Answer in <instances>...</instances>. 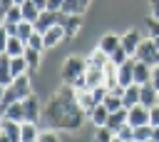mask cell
<instances>
[{"instance_id": "cb8c5ba5", "label": "cell", "mask_w": 159, "mask_h": 142, "mask_svg": "<svg viewBox=\"0 0 159 142\" xmlns=\"http://www.w3.org/2000/svg\"><path fill=\"white\" fill-rule=\"evenodd\" d=\"M20 10H22V20H27V22H37V17L42 15V10H40L32 0L22 2V5H20Z\"/></svg>"}, {"instance_id": "f35d334b", "label": "cell", "mask_w": 159, "mask_h": 142, "mask_svg": "<svg viewBox=\"0 0 159 142\" xmlns=\"http://www.w3.org/2000/svg\"><path fill=\"white\" fill-rule=\"evenodd\" d=\"M149 17L159 20V0H149Z\"/></svg>"}, {"instance_id": "484cf974", "label": "cell", "mask_w": 159, "mask_h": 142, "mask_svg": "<svg viewBox=\"0 0 159 142\" xmlns=\"http://www.w3.org/2000/svg\"><path fill=\"white\" fill-rule=\"evenodd\" d=\"M25 60H27V67H30V72H35V70H40L42 52H40V50H32V47H27V50H25Z\"/></svg>"}, {"instance_id": "7dc6e473", "label": "cell", "mask_w": 159, "mask_h": 142, "mask_svg": "<svg viewBox=\"0 0 159 142\" xmlns=\"http://www.w3.org/2000/svg\"><path fill=\"white\" fill-rule=\"evenodd\" d=\"M154 42H157V47H159V37H154Z\"/></svg>"}, {"instance_id": "83f0119b", "label": "cell", "mask_w": 159, "mask_h": 142, "mask_svg": "<svg viewBox=\"0 0 159 142\" xmlns=\"http://www.w3.org/2000/svg\"><path fill=\"white\" fill-rule=\"evenodd\" d=\"M35 32H37V30H35V22H27V20H20V22H17V37H20V40L27 42Z\"/></svg>"}, {"instance_id": "8992f818", "label": "cell", "mask_w": 159, "mask_h": 142, "mask_svg": "<svg viewBox=\"0 0 159 142\" xmlns=\"http://www.w3.org/2000/svg\"><path fill=\"white\" fill-rule=\"evenodd\" d=\"M20 125L22 122H12V120H5L0 122V142H20Z\"/></svg>"}, {"instance_id": "ffe728a7", "label": "cell", "mask_w": 159, "mask_h": 142, "mask_svg": "<svg viewBox=\"0 0 159 142\" xmlns=\"http://www.w3.org/2000/svg\"><path fill=\"white\" fill-rule=\"evenodd\" d=\"M2 117L5 120H12V122H25V107H22V100L12 102L10 107L2 110Z\"/></svg>"}, {"instance_id": "4fadbf2b", "label": "cell", "mask_w": 159, "mask_h": 142, "mask_svg": "<svg viewBox=\"0 0 159 142\" xmlns=\"http://www.w3.org/2000/svg\"><path fill=\"white\" fill-rule=\"evenodd\" d=\"M132 127H142V125H149V107L144 105H134L129 107V120H127Z\"/></svg>"}, {"instance_id": "e0dca14e", "label": "cell", "mask_w": 159, "mask_h": 142, "mask_svg": "<svg viewBox=\"0 0 159 142\" xmlns=\"http://www.w3.org/2000/svg\"><path fill=\"white\" fill-rule=\"evenodd\" d=\"M45 47H57L62 40H67V35H65V27L62 25H55V27H50L45 35Z\"/></svg>"}, {"instance_id": "c3c4849f", "label": "cell", "mask_w": 159, "mask_h": 142, "mask_svg": "<svg viewBox=\"0 0 159 142\" xmlns=\"http://www.w3.org/2000/svg\"><path fill=\"white\" fill-rule=\"evenodd\" d=\"M147 142H154V140H147Z\"/></svg>"}, {"instance_id": "681fc988", "label": "cell", "mask_w": 159, "mask_h": 142, "mask_svg": "<svg viewBox=\"0 0 159 142\" xmlns=\"http://www.w3.org/2000/svg\"><path fill=\"white\" fill-rule=\"evenodd\" d=\"M129 142H134V140H129Z\"/></svg>"}, {"instance_id": "836d02e7", "label": "cell", "mask_w": 159, "mask_h": 142, "mask_svg": "<svg viewBox=\"0 0 159 142\" xmlns=\"http://www.w3.org/2000/svg\"><path fill=\"white\" fill-rule=\"evenodd\" d=\"M127 60H129V55H127V50H124V47H119L117 52H112V55H109V62H112V65H117V67H122Z\"/></svg>"}, {"instance_id": "b9f144b4", "label": "cell", "mask_w": 159, "mask_h": 142, "mask_svg": "<svg viewBox=\"0 0 159 142\" xmlns=\"http://www.w3.org/2000/svg\"><path fill=\"white\" fill-rule=\"evenodd\" d=\"M32 2H35L40 10H47V0H32Z\"/></svg>"}, {"instance_id": "ac0fdd59", "label": "cell", "mask_w": 159, "mask_h": 142, "mask_svg": "<svg viewBox=\"0 0 159 142\" xmlns=\"http://www.w3.org/2000/svg\"><path fill=\"white\" fill-rule=\"evenodd\" d=\"M84 80H87V87H89V90L102 87V85H104V67H89V65H87Z\"/></svg>"}, {"instance_id": "f1b7e54d", "label": "cell", "mask_w": 159, "mask_h": 142, "mask_svg": "<svg viewBox=\"0 0 159 142\" xmlns=\"http://www.w3.org/2000/svg\"><path fill=\"white\" fill-rule=\"evenodd\" d=\"M60 12H65V15H82L84 12V7H82V2L80 0H65V5H62V10Z\"/></svg>"}, {"instance_id": "d6a6232c", "label": "cell", "mask_w": 159, "mask_h": 142, "mask_svg": "<svg viewBox=\"0 0 159 142\" xmlns=\"http://www.w3.org/2000/svg\"><path fill=\"white\" fill-rule=\"evenodd\" d=\"M144 32H147V37H159V20L147 17L144 20Z\"/></svg>"}, {"instance_id": "f6af8a7d", "label": "cell", "mask_w": 159, "mask_h": 142, "mask_svg": "<svg viewBox=\"0 0 159 142\" xmlns=\"http://www.w3.org/2000/svg\"><path fill=\"white\" fill-rule=\"evenodd\" d=\"M12 2H15V5H22V2H27V0H12Z\"/></svg>"}, {"instance_id": "f546056e", "label": "cell", "mask_w": 159, "mask_h": 142, "mask_svg": "<svg viewBox=\"0 0 159 142\" xmlns=\"http://www.w3.org/2000/svg\"><path fill=\"white\" fill-rule=\"evenodd\" d=\"M152 132H154V127H152V125L134 127V142H147V140H152Z\"/></svg>"}, {"instance_id": "7a4b0ae2", "label": "cell", "mask_w": 159, "mask_h": 142, "mask_svg": "<svg viewBox=\"0 0 159 142\" xmlns=\"http://www.w3.org/2000/svg\"><path fill=\"white\" fill-rule=\"evenodd\" d=\"M84 72H87V57L70 55V57L62 62V67H60V80H62V85L72 87V85H75Z\"/></svg>"}, {"instance_id": "d6986e66", "label": "cell", "mask_w": 159, "mask_h": 142, "mask_svg": "<svg viewBox=\"0 0 159 142\" xmlns=\"http://www.w3.org/2000/svg\"><path fill=\"white\" fill-rule=\"evenodd\" d=\"M152 80V67L147 65V62H139L137 57H134V82L137 85H147Z\"/></svg>"}, {"instance_id": "52a82bcc", "label": "cell", "mask_w": 159, "mask_h": 142, "mask_svg": "<svg viewBox=\"0 0 159 142\" xmlns=\"http://www.w3.org/2000/svg\"><path fill=\"white\" fill-rule=\"evenodd\" d=\"M97 47H99L104 55H112V52H117V50L122 47V35H117V32H104V35L99 37Z\"/></svg>"}, {"instance_id": "9a60e30c", "label": "cell", "mask_w": 159, "mask_h": 142, "mask_svg": "<svg viewBox=\"0 0 159 142\" xmlns=\"http://www.w3.org/2000/svg\"><path fill=\"white\" fill-rule=\"evenodd\" d=\"M40 122H22L20 125V142H37L40 140Z\"/></svg>"}, {"instance_id": "3957f363", "label": "cell", "mask_w": 159, "mask_h": 142, "mask_svg": "<svg viewBox=\"0 0 159 142\" xmlns=\"http://www.w3.org/2000/svg\"><path fill=\"white\" fill-rule=\"evenodd\" d=\"M134 57H137L139 62H147L149 67H157V65H159V47H157L154 37H144Z\"/></svg>"}, {"instance_id": "ba28073f", "label": "cell", "mask_w": 159, "mask_h": 142, "mask_svg": "<svg viewBox=\"0 0 159 142\" xmlns=\"http://www.w3.org/2000/svg\"><path fill=\"white\" fill-rule=\"evenodd\" d=\"M22 107H25V122H40L42 107H40V100H37L35 95L25 97V100H22Z\"/></svg>"}, {"instance_id": "8fae6325", "label": "cell", "mask_w": 159, "mask_h": 142, "mask_svg": "<svg viewBox=\"0 0 159 142\" xmlns=\"http://www.w3.org/2000/svg\"><path fill=\"white\" fill-rule=\"evenodd\" d=\"M25 50H27V42H25V40H20L17 35H10V37H5L2 52H7L10 57H20V55H25Z\"/></svg>"}, {"instance_id": "bcb514c9", "label": "cell", "mask_w": 159, "mask_h": 142, "mask_svg": "<svg viewBox=\"0 0 159 142\" xmlns=\"http://www.w3.org/2000/svg\"><path fill=\"white\" fill-rule=\"evenodd\" d=\"M112 142H122V140H119V137H114V140H112Z\"/></svg>"}, {"instance_id": "7c38bea8", "label": "cell", "mask_w": 159, "mask_h": 142, "mask_svg": "<svg viewBox=\"0 0 159 142\" xmlns=\"http://www.w3.org/2000/svg\"><path fill=\"white\" fill-rule=\"evenodd\" d=\"M139 105H144V107H154V105H159V90L152 85V82H147V85H142V90H139Z\"/></svg>"}, {"instance_id": "44dd1931", "label": "cell", "mask_w": 159, "mask_h": 142, "mask_svg": "<svg viewBox=\"0 0 159 142\" xmlns=\"http://www.w3.org/2000/svg\"><path fill=\"white\" fill-rule=\"evenodd\" d=\"M139 90H142V85H129V87H124V95H122V102H124V107L129 110V107H134V105H139Z\"/></svg>"}, {"instance_id": "ee69618b", "label": "cell", "mask_w": 159, "mask_h": 142, "mask_svg": "<svg viewBox=\"0 0 159 142\" xmlns=\"http://www.w3.org/2000/svg\"><path fill=\"white\" fill-rule=\"evenodd\" d=\"M80 2H82V7H84V10H87V7L92 5V0H80Z\"/></svg>"}, {"instance_id": "4dcf8cb0", "label": "cell", "mask_w": 159, "mask_h": 142, "mask_svg": "<svg viewBox=\"0 0 159 142\" xmlns=\"http://www.w3.org/2000/svg\"><path fill=\"white\" fill-rule=\"evenodd\" d=\"M94 130H97V132H94V142H112V140L117 137L107 125H104V127H94Z\"/></svg>"}, {"instance_id": "d4e9b609", "label": "cell", "mask_w": 159, "mask_h": 142, "mask_svg": "<svg viewBox=\"0 0 159 142\" xmlns=\"http://www.w3.org/2000/svg\"><path fill=\"white\" fill-rule=\"evenodd\" d=\"M107 62H109V55H104L99 47H94V50L87 55V65H89V67H107Z\"/></svg>"}, {"instance_id": "4316f807", "label": "cell", "mask_w": 159, "mask_h": 142, "mask_svg": "<svg viewBox=\"0 0 159 142\" xmlns=\"http://www.w3.org/2000/svg\"><path fill=\"white\" fill-rule=\"evenodd\" d=\"M10 70H12V77L27 75V72H30V67H27V60H25V55H20V57H12V62H10Z\"/></svg>"}, {"instance_id": "603a6c76", "label": "cell", "mask_w": 159, "mask_h": 142, "mask_svg": "<svg viewBox=\"0 0 159 142\" xmlns=\"http://www.w3.org/2000/svg\"><path fill=\"white\" fill-rule=\"evenodd\" d=\"M107 120H109V110H107L104 105H97V107L89 112V122H92L94 127H104Z\"/></svg>"}, {"instance_id": "e575fe53", "label": "cell", "mask_w": 159, "mask_h": 142, "mask_svg": "<svg viewBox=\"0 0 159 142\" xmlns=\"http://www.w3.org/2000/svg\"><path fill=\"white\" fill-rule=\"evenodd\" d=\"M27 47H32V50H40V52H42V50H47V47H45V37H42V32H35V35L27 40Z\"/></svg>"}, {"instance_id": "7402d4cb", "label": "cell", "mask_w": 159, "mask_h": 142, "mask_svg": "<svg viewBox=\"0 0 159 142\" xmlns=\"http://www.w3.org/2000/svg\"><path fill=\"white\" fill-rule=\"evenodd\" d=\"M77 102H80V107L87 112V117H89V112L97 107V100H94L92 90H80V92H77Z\"/></svg>"}, {"instance_id": "d590c367", "label": "cell", "mask_w": 159, "mask_h": 142, "mask_svg": "<svg viewBox=\"0 0 159 142\" xmlns=\"http://www.w3.org/2000/svg\"><path fill=\"white\" fill-rule=\"evenodd\" d=\"M37 142H62V140H60L57 130H42V132H40V140H37Z\"/></svg>"}, {"instance_id": "30bf717a", "label": "cell", "mask_w": 159, "mask_h": 142, "mask_svg": "<svg viewBox=\"0 0 159 142\" xmlns=\"http://www.w3.org/2000/svg\"><path fill=\"white\" fill-rule=\"evenodd\" d=\"M55 25H60V12H52V10H42V15L37 17V22H35V30L37 32H47L50 27H55Z\"/></svg>"}, {"instance_id": "74e56055", "label": "cell", "mask_w": 159, "mask_h": 142, "mask_svg": "<svg viewBox=\"0 0 159 142\" xmlns=\"http://www.w3.org/2000/svg\"><path fill=\"white\" fill-rule=\"evenodd\" d=\"M149 125H152V127H159V105H154V107L149 110Z\"/></svg>"}, {"instance_id": "7bdbcfd3", "label": "cell", "mask_w": 159, "mask_h": 142, "mask_svg": "<svg viewBox=\"0 0 159 142\" xmlns=\"http://www.w3.org/2000/svg\"><path fill=\"white\" fill-rule=\"evenodd\" d=\"M152 140H154V142H159V127H154V132H152Z\"/></svg>"}, {"instance_id": "2e32d148", "label": "cell", "mask_w": 159, "mask_h": 142, "mask_svg": "<svg viewBox=\"0 0 159 142\" xmlns=\"http://www.w3.org/2000/svg\"><path fill=\"white\" fill-rule=\"evenodd\" d=\"M117 77H119V85H122V87L134 85V57H129V60L117 70Z\"/></svg>"}, {"instance_id": "1f68e13d", "label": "cell", "mask_w": 159, "mask_h": 142, "mask_svg": "<svg viewBox=\"0 0 159 142\" xmlns=\"http://www.w3.org/2000/svg\"><path fill=\"white\" fill-rule=\"evenodd\" d=\"M22 20V10L20 5H12L7 12H2V22H20Z\"/></svg>"}, {"instance_id": "60d3db41", "label": "cell", "mask_w": 159, "mask_h": 142, "mask_svg": "<svg viewBox=\"0 0 159 142\" xmlns=\"http://www.w3.org/2000/svg\"><path fill=\"white\" fill-rule=\"evenodd\" d=\"M149 82L159 90V65H157V67H152V80H149Z\"/></svg>"}, {"instance_id": "8d00e7d4", "label": "cell", "mask_w": 159, "mask_h": 142, "mask_svg": "<svg viewBox=\"0 0 159 142\" xmlns=\"http://www.w3.org/2000/svg\"><path fill=\"white\" fill-rule=\"evenodd\" d=\"M117 137H119L122 142H129V140H134V127H132V125L127 122V125H124V127H122V130L117 132Z\"/></svg>"}, {"instance_id": "5bb4252c", "label": "cell", "mask_w": 159, "mask_h": 142, "mask_svg": "<svg viewBox=\"0 0 159 142\" xmlns=\"http://www.w3.org/2000/svg\"><path fill=\"white\" fill-rule=\"evenodd\" d=\"M127 120H129V110L127 107H119V110H114V112H109V120H107V127L117 135L124 125H127Z\"/></svg>"}, {"instance_id": "9c48e42d", "label": "cell", "mask_w": 159, "mask_h": 142, "mask_svg": "<svg viewBox=\"0 0 159 142\" xmlns=\"http://www.w3.org/2000/svg\"><path fill=\"white\" fill-rule=\"evenodd\" d=\"M10 87H12V92H15V97H17V100H25V97L35 95V92H32V82H30V72H27V75L15 77V82H12Z\"/></svg>"}, {"instance_id": "5b68a950", "label": "cell", "mask_w": 159, "mask_h": 142, "mask_svg": "<svg viewBox=\"0 0 159 142\" xmlns=\"http://www.w3.org/2000/svg\"><path fill=\"white\" fill-rule=\"evenodd\" d=\"M60 25L65 27L67 40H72V37H77L80 30H82V15H65V12H60Z\"/></svg>"}, {"instance_id": "6da1fadb", "label": "cell", "mask_w": 159, "mask_h": 142, "mask_svg": "<svg viewBox=\"0 0 159 142\" xmlns=\"http://www.w3.org/2000/svg\"><path fill=\"white\" fill-rule=\"evenodd\" d=\"M87 112L77 102V92L67 85H62L45 105H42V117L40 127L42 130H62V132H77L84 125Z\"/></svg>"}, {"instance_id": "277c9868", "label": "cell", "mask_w": 159, "mask_h": 142, "mask_svg": "<svg viewBox=\"0 0 159 142\" xmlns=\"http://www.w3.org/2000/svg\"><path fill=\"white\" fill-rule=\"evenodd\" d=\"M147 37V32L144 30H139V27H129L127 32H122V47L127 50V55L129 57H134L137 55V50H139V45H142V40Z\"/></svg>"}, {"instance_id": "ab89813d", "label": "cell", "mask_w": 159, "mask_h": 142, "mask_svg": "<svg viewBox=\"0 0 159 142\" xmlns=\"http://www.w3.org/2000/svg\"><path fill=\"white\" fill-rule=\"evenodd\" d=\"M62 5H65V0H47V10H52V12H60Z\"/></svg>"}]
</instances>
